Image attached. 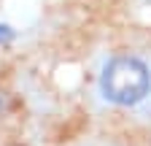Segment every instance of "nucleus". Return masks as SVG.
Wrapping results in <instances>:
<instances>
[{
  "label": "nucleus",
  "mask_w": 151,
  "mask_h": 146,
  "mask_svg": "<svg viewBox=\"0 0 151 146\" xmlns=\"http://www.w3.org/2000/svg\"><path fill=\"white\" fill-rule=\"evenodd\" d=\"M103 95L111 103H119V106H135L148 95V87H151V76H148V68L135 60V57H116L111 60L103 70Z\"/></svg>",
  "instance_id": "1"
},
{
  "label": "nucleus",
  "mask_w": 151,
  "mask_h": 146,
  "mask_svg": "<svg viewBox=\"0 0 151 146\" xmlns=\"http://www.w3.org/2000/svg\"><path fill=\"white\" fill-rule=\"evenodd\" d=\"M14 38V33H11V27H6V25H0V43L3 41H11Z\"/></svg>",
  "instance_id": "2"
}]
</instances>
